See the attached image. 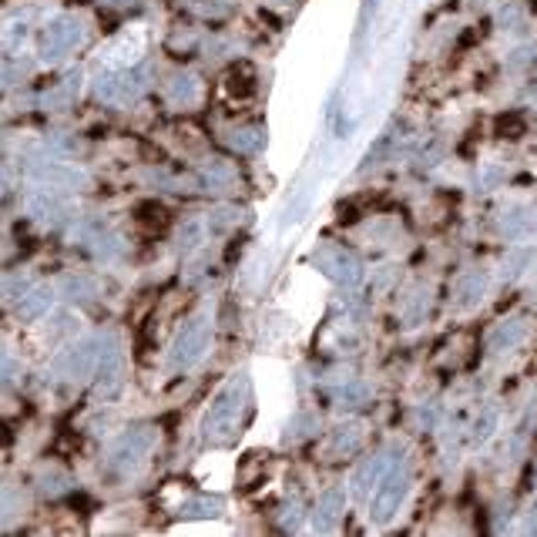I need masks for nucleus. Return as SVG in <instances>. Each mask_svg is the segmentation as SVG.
Wrapping results in <instances>:
<instances>
[{
  "instance_id": "nucleus-6",
  "label": "nucleus",
  "mask_w": 537,
  "mask_h": 537,
  "mask_svg": "<svg viewBox=\"0 0 537 537\" xmlns=\"http://www.w3.org/2000/svg\"><path fill=\"white\" fill-rule=\"evenodd\" d=\"M312 266L319 268L326 279H333L336 286H343V289H356V286L366 279L363 258L356 256L353 248L336 246V242H322V246L312 252Z\"/></svg>"
},
{
  "instance_id": "nucleus-3",
  "label": "nucleus",
  "mask_w": 537,
  "mask_h": 537,
  "mask_svg": "<svg viewBox=\"0 0 537 537\" xmlns=\"http://www.w3.org/2000/svg\"><path fill=\"white\" fill-rule=\"evenodd\" d=\"M87 41V24L77 14H57L44 24L41 41H37V57L44 65H61L65 57L81 47Z\"/></svg>"
},
{
  "instance_id": "nucleus-2",
  "label": "nucleus",
  "mask_w": 537,
  "mask_h": 537,
  "mask_svg": "<svg viewBox=\"0 0 537 537\" xmlns=\"http://www.w3.org/2000/svg\"><path fill=\"white\" fill-rule=\"evenodd\" d=\"M410 487H413V467H410L407 453H393V463L390 471L383 473L380 487L370 497V521L373 524H390L393 517L400 514V507L407 504Z\"/></svg>"
},
{
  "instance_id": "nucleus-10",
  "label": "nucleus",
  "mask_w": 537,
  "mask_h": 537,
  "mask_svg": "<svg viewBox=\"0 0 537 537\" xmlns=\"http://www.w3.org/2000/svg\"><path fill=\"white\" fill-rule=\"evenodd\" d=\"M393 453H397V447H383L380 453H373V457H366V461L356 463L353 481H350V494H353L356 501L373 497V491L380 487V481H383V473H387L390 463H393Z\"/></svg>"
},
{
  "instance_id": "nucleus-14",
  "label": "nucleus",
  "mask_w": 537,
  "mask_h": 537,
  "mask_svg": "<svg viewBox=\"0 0 537 537\" xmlns=\"http://www.w3.org/2000/svg\"><path fill=\"white\" fill-rule=\"evenodd\" d=\"M501 236L507 242H527L537 236V208L534 205H511L501 215Z\"/></svg>"
},
{
  "instance_id": "nucleus-27",
  "label": "nucleus",
  "mask_w": 537,
  "mask_h": 537,
  "mask_svg": "<svg viewBox=\"0 0 537 537\" xmlns=\"http://www.w3.org/2000/svg\"><path fill=\"white\" fill-rule=\"evenodd\" d=\"M497 24H501V31H517V27H524L527 7L521 0H504V4L497 7Z\"/></svg>"
},
{
  "instance_id": "nucleus-21",
  "label": "nucleus",
  "mask_w": 537,
  "mask_h": 537,
  "mask_svg": "<svg viewBox=\"0 0 537 537\" xmlns=\"http://www.w3.org/2000/svg\"><path fill=\"white\" fill-rule=\"evenodd\" d=\"M360 443H363V427H360V423H343V427H336L333 433H329V451H333L336 457L356 453Z\"/></svg>"
},
{
  "instance_id": "nucleus-5",
  "label": "nucleus",
  "mask_w": 537,
  "mask_h": 537,
  "mask_svg": "<svg viewBox=\"0 0 537 537\" xmlns=\"http://www.w3.org/2000/svg\"><path fill=\"white\" fill-rule=\"evenodd\" d=\"M212 346V319L208 316H192L182 329L175 333L172 350H168V370H192L205 360Z\"/></svg>"
},
{
  "instance_id": "nucleus-13",
  "label": "nucleus",
  "mask_w": 537,
  "mask_h": 537,
  "mask_svg": "<svg viewBox=\"0 0 537 537\" xmlns=\"http://www.w3.org/2000/svg\"><path fill=\"white\" fill-rule=\"evenodd\" d=\"M161 97L172 107H192L202 97V81L192 71H172L161 85Z\"/></svg>"
},
{
  "instance_id": "nucleus-9",
  "label": "nucleus",
  "mask_w": 537,
  "mask_h": 537,
  "mask_svg": "<svg viewBox=\"0 0 537 537\" xmlns=\"http://www.w3.org/2000/svg\"><path fill=\"white\" fill-rule=\"evenodd\" d=\"M31 178L37 185H51L61 192H81L87 185V172L81 165H67V161L47 158V161H34L31 165Z\"/></svg>"
},
{
  "instance_id": "nucleus-33",
  "label": "nucleus",
  "mask_w": 537,
  "mask_h": 537,
  "mask_svg": "<svg viewBox=\"0 0 537 537\" xmlns=\"http://www.w3.org/2000/svg\"><path fill=\"white\" fill-rule=\"evenodd\" d=\"M309 205H312V192H309V188H302L299 202H292L289 208H286V215H282V226H292V222H299Z\"/></svg>"
},
{
  "instance_id": "nucleus-38",
  "label": "nucleus",
  "mask_w": 537,
  "mask_h": 537,
  "mask_svg": "<svg viewBox=\"0 0 537 537\" xmlns=\"http://www.w3.org/2000/svg\"><path fill=\"white\" fill-rule=\"evenodd\" d=\"M534 292H537V272H534Z\"/></svg>"
},
{
  "instance_id": "nucleus-35",
  "label": "nucleus",
  "mask_w": 537,
  "mask_h": 537,
  "mask_svg": "<svg viewBox=\"0 0 537 537\" xmlns=\"http://www.w3.org/2000/svg\"><path fill=\"white\" fill-rule=\"evenodd\" d=\"M504 178V172H497V168H491L487 175H481V182H483V188H491V185H497Z\"/></svg>"
},
{
  "instance_id": "nucleus-18",
  "label": "nucleus",
  "mask_w": 537,
  "mask_h": 537,
  "mask_svg": "<svg viewBox=\"0 0 537 537\" xmlns=\"http://www.w3.org/2000/svg\"><path fill=\"white\" fill-rule=\"evenodd\" d=\"M198 182H202L205 192H232L238 182V175L226 161H205L202 172H198Z\"/></svg>"
},
{
  "instance_id": "nucleus-15",
  "label": "nucleus",
  "mask_w": 537,
  "mask_h": 537,
  "mask_svg": "<svg viewBox=\"0 0 537 537\" xmlns=\"http://www.w3.org/2000/svg\"><path fill=\"white\" fill-rule=\"evenodd\" d=\"M51 306H54L51 286H44V282H31V286L17 296V302H14L11 309L17 312L24 322H34V319H41L44 312H51Z\"/></svg>"
},
{
  "instance_id": "nucleus-28",
  "label": "nucleus",
  "mask_w": 537,
  "mask_h": 537,
  "mask_svg": "<svg viewBox=\"0 0 537 537\" xmlns=\"http://www.w3.org/2000/svg\"><path fill=\"white\" fill-rule=\"evenodd\" d=\"M497 430V410L494 407H487V413H477V420H473L471 423V430H467V433H471V437H467V441L473 443V447H477V443H483V441H491V433H494Z\"/></svg>"
},
{
  "instance_id": "nucleus-11",
  "label": "nucleus",
  "mask_w": 537,
  "mask_h": 537,
  "mask_svg": "<svg viewBox=\"0 0 537 537\" xmlns=\"http://www.w3.org/2000/svg\"><path fill=\"white\" fill-rule=\"evenodd\" d=\"M95 380L101 397H111L121 387V380H125V356H121L118 336L115 333H105V350H101V366H97Z\"/></svg>"
},
{
  "instance_id": "nucleus-23",
  "label": "nucleus",
  "mask_w": 537,
  "mask_h": 537,
  "mask_svg": "<svg viewBox=\"0 0 537 537\" xmlns=\"http://www.w3.org/2000/svg\"><path fill=\"white\" fill-rule=\"evenodd\" d=\"M427 309H430L427 286H413V289H410V296L403 299V306H400V319L407 322V326H420V322H423V316H427Z\"/></svg>"
},
{
  "instance_id": "nucleus-12",
  "label": "nucleus",
  "mask_w": 537,
  "mask_h": 537,
  "mask_svg": "<svg viewBox=\"0 0 537 537\" xmlns=\"http://www.w3.org/2000/svg\"><path fill=\"white\" fill-rule=\"evenodd\" d=\"M527 336H531V326H527L524 316H511V319H501L487 333V350L494 356L514 353V350H521L527 343Z\"/></svg>"
},
{
  "instance_id": "nucleus-31",
  "label": "nucleus",
  "mask_w": 537,
  "mask_h": 537,
  "mask_svg": "<svg viewBox=\"0 0 537 537\" xmlns=\"http://www.w3.org/2000/svg\"><path fill=\"white\" fill-rule=\"evenodd\" d=\"M37 487H41L44 497H61V494H67V487H71V477H67L65 471H47L41 481H37Z\"/></svg>"
},
{
  "instance_id": "nucleus-24",
  "label": "nucleus",
  "mask_w": 537,
  "mask_h": 537,
  "mask_svg": "<svg viewBox=\"0 0 537 537\" xmlns=\"http://www.w3.org/2000/svg\"><path fill=\"white\" fill-rule=\"evenodd\" d=\"M228 145L242 155H258V151L266 148V131L262 128H236L228 135Z\"/></svg>"
},
{
  "instance_id": "nucleus-20",
  "label": "nucleus",
  "mask_w": 537,
  "mask_h": 537,
  "mask_svg": "<svg viewBox=\"0 0 537 537\" xmlns=\"http://www.w3.org/2000/svg\"><path fill=\"white\" fill-rule=\"evenodd\" d=\"M81 95V75H71L65 77L61 85H54L47 95L41 97L44 111H65V107L75 105V97Z\"/></svg>"
},
{
  "instance_id": "nucleus-37",
  "label": "nucleus",
  "mask_w": 537,
  "mask_h": 537,
  "mask_svg": "<svg viewBox=\"0 0 537 537\" xmlns=\"http://www.w3.org/2000/svg\"><path fill=\"white\" fill-rule=\"evenodd\" d=\"M268 4H276V7H289V4H296V0H268Z\"/></svg>"
},
{
  "instance_id": "nucleus-34",
  "label": "nucleus",
  "mask_w": 537,
  "mask_h": 537,
  "mask_svg": "<svg viewBox=\"0 0 537 537\" xmlns=\"http://www.w3.org/2000/svg\"><path fill=\"white\" fill-rule=\"evenodd\" d=\"M511 57H514V61H511V65H514V67L527 65V61H534V57H537V41H534V37H531V41H527V44H521V47H514V51H511Z\"/></svg>"
},
{
  "instance_id": "nucleus-25",
  "label": "nucleus",
  "mask_w": 537,
  "mask_h": 537,
  "mask_svg": "<svg viewBox=\"0 0 537 537\" xmlns=\"http://www.w3.org/2000/svg\"><path fill=\"white\" fill-rule=\"evenodd\" d=\"M333 400H336V407L339 410H356L360 403L370 400V387H366L363 380H346L343 387L333 393Z\"/></svg>"
},
{
  "instance_id": "nucleus-4",
  "label": "nucleus",
  "mask_w": 537,
  "mask_h": 537,
  "mask_svg": "<svg viewBox=\"0 0 537 537\" xmlns=\"http://www.w3.org/2000/svg\"><path fill=\"white\" fill-rule=\"evenodd\" d=\"M155 430L151 427H135L128 433H121L118 441L111 443V451L105 457V471L111 477H131L141 463L148 461V453L155 451Z\"/></svg>"
},
{
  "instance_id": "nucleus-30",
  "label": "nucleus",
  "mask_w": 537,
  "mask_h": 537,
  "mask_svg": "<svg viewBox=\"0 0 537 537\" xmlns=\"http://www.w3.org/2000/svg\"><path fill=\"white\" fill-rule=\"evenodd\" d=\"M188 517H215L218 511H222V497H192V501H185L182 507Z\"/></svg>"
},
{
  "instance_id": "nucleus-29",
  "label": "nucleus",
  "mask_w": 537,
  "mask_h": 537,
  "mask_svg": "<svg viewBox=\"0 0 537 537\" xmlns=\"http://www.w3.org/2000/svg\"><path fill=\"white\" fill-rule=\"evenodd\" d=\"M319 430V423H316V413H299V417H292L289 420V427H286V443H299V441H306V437H312Z\"/></svg>"
},
{
  "instance_id": "nucleus-19",
  "label": "nucleus",
  "mask_w": 537,
  "mask_h": 537,
  "mask_svg": "<svg viewBox=\"0 0 537 537\" xmlns=\"http://www.w3.org/2000/svg\"><path fill=\"white\" fill-rule=\"evenodd\" d=\"M57 289H61V296H65L67 302H87V299H95L101 286H97V279L85 276V272H67V276H61Z\"/></svg>"
},
{
  "instance_id": "nucleus-22",
  "label": "nucleus",
  "mask_w": 537,
  "mask_h": 537,
  "mask_svg": "<svg viewBox=\"0 0 537 537\" xmlns=\"http://www.w3.org/2000/svg\"><path fill=\"white\" fill-rule=\"evenodd\" d=\"M208 236H212V226H208L205 218H192V222H185V226L178 228V248L188 252V256H195V252L208 242Z\"/></svg>"
},
{
  "instance_id": "nucleus-16",
  "label": "nucleus",
  "mask_w": 537,
  "mask_h": 537,
  "mask_svg": "<svg viewBox=\"0 0 537 537\" xmlns=\"http://www.w3.org/2000/svg\"><path fill=\"white\" fill-rule=\"evenodd\" d=\"M491 289V279H487V272L483 268H471V272H463L457 286H453V306L457 309H473L477 302L487 296Z\"/></svg>"
},
{
  "instance_id": "nucleus-1",
  "label": "nucleus",
  "mask_w": 537,
  "mask_h": 537,
  "mask_svg": "<svg viewBox=\"0 0 537 537\" xmlns=\"http://www.w3.org/2000/svg\"><path fill=\"white\" fill-rule=\"evenodd\" d=\"M248 403H252V390H248V376L236 373L226 387L218 390L208 403L202 417V441L205 443H228L236 441L238 427L246 423Z\"/></svg>"
},
{
  "instance_id": "nucleus-17",
  "label": "nucleus",
  "mask_w": 537,
  "mask_h": 537,
  "mask_svg": "<svg viewBox=\"0 0 537 537\" xmlns=\"http://www.w3.org/2000/svg\"><path fill=\"white\" fill-rule=\"evenodd\" d=\"M343 507H346V491H343V487H333V491H326V494L319 497V507H316V521H312V531H322V534L336 531L339 517H343Z\"/></svg>"
},
{
  "instance_id": "nucleus-26",
  "label": "nucleus",
  "mask_w": 537,
  "mask_h": 537,
  "mask_svg": "<svg viewBox=\"0 0 537 537\" xmlns=\"http://www.w3.org/2000/svg\"><path fill=\"white\" fill-rule=\"evenodd\" d=\"M27 34H31V17L27 14H14L4 24V47L7 51H17L21 44H27Z\"/></svg>"
},
{
  "instance_id": "nucleus-8",
  "label": "nucleus",
  "mask_w": 537,
  "mask_h": 537,
  "mask_svg": "<svg viewBox=\"0 0 537 537\" xmlns=\"http://www.w3.org/2000/svg\"><path fill=\"white\" fill-rule=\"evenodd\" d=\"M67 195L71 192H61V188H51V185H37V188L24 195V212L41 226H57L71 215V198Z\"/></svg>"
},
{
  "instance_id": "nucleus-32",
  "label": "nucleus",
  "mask_w": 537,
  "mask_h": 537,
  "mask_svg": "<svg viewBox=\"0 0 537 537\" xmlns=\"http://www.w3.org/2000/svg\"><path fill=\"white\" fill-rule=\"evenodd\" d=\"M527 266H531V248H517V252H511L504 262V279H517Z\"/></svg>"
},
{
  "instance_id": "nucleus-36",
  "label": "nucleus",
  "mask_w": 537,
  "mask_h": 537,
  "mask_svg": "<svg viewBox=\"0 0 537 537\" xmlns=\"http://www.w3.org/2000/svg\"><path fill=\"white\" fill-rule=\"evenodd\" d=\"M524 95H527V101H531V105H537V81H531V87H527Z\"/></svg>"
},
{
  "instance_id": "nucleus-7",
  "label": "nucleus",
  "mask_w": 537,
  "mask_h": 537,
  "mask_svg": "<svg viewBox=\"0 0 537 537\" xmlns=\"http://www.w3.org/2000/svg\"><path fill=\"white\" fill-rule=\"evenodd\" d=\"M101 350H105V333L85 336V339L67 346L65 353H57L54 370H57L61 380H71V383L91 380L97 373V366H101Z\"/></svg>"
}]
</instances>
